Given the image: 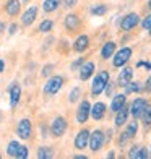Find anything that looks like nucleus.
I'll list each match as a JSON object with an SVG mask.
<instances>
[{
  "label": "nucleus",
  "mask_w": 151,
  "mask_h": 159,
  "mask_svg": "<svg viewBox=\"0 0 151 159\" xmlns=\"http://www.w3.org/2000/svg\"><path fill=\"white\" fill-rule=\"evenodd\" d=\"M136 132H138V120H132L130 124H127L125 127V133L128 135V138H133V136L136 135Z\"/></svg>",
  "instance_id": "24"
},
{
  "label": "nucleus",
  "mask_w": 151,
  "mask_h": 159,
  "mask_svg": "<svg viewBox=\"0 0 151 159\" xmlns=\"http://www.w3.org/2000/svg\"><path fill=\"white\" fill-rule=\"evenodd\" d=\"M63 83H65L63 76H59V75L50 76V78L47 80V83L44 84V93H46L47 96H54V94H57V93L62 89Z\"/></svg>",
  "instance_id": "4"
},
{
  "label": "nucleus",
  "mask_w": 151,
  "mask_h": 159,
  "mask_svg": "<svg viewBox=\"0 0 151 159\" xmlns=\"http://www.w3.org/2000/svg\"><path fill=\"white\" fill-rule=\"evenodd\" d=\"M132 47H122L120 50H117L112 57V65L116 68H122L128 63V60L132 59Z\"/></svg>",
  "instance_id": "3"
},
{
  "label": "nucleus",
  "mask_w": 151,
  "mask_h": 159,
  "mask_svg": "<svg viewBox=\"0 0 151 159\" xmlns=\"http://www.w3.org/2000/svg\"><path fill=\"white\" fill-rule=\"evenodd\" d=\"M106 111H107V107H106L104 102H101V101L96 102V104H93L91 106V117H93V120H96V122L103 120L104 115H106Z\"/></svg>",
  "instance_id": "15"
},
{
  "label": "nucleus",
  "mask_w": 151,
  "mask_h": 159,
  "mask_svg": "<svg viewBox=\"0 0 151 159\" xmlns=\"http://www.w3.org/2000/svg\"><path fill=\"white\" fill-rule=\"evenodd\" d=\"M133 78V68L130 67H122V71L119 73V78H117V86L120 88H125V86L132 81Z\"/></svg>",
  "instance_id": "13"
},
{
  "label": "nucleus",
  "mask_w": 151,
  "mask_h": 159,
  "mask_svg": "<svg viewBox=\"0 0 151 159\" xmlns=\"http://www.w3.org/2000/svg\"><path fill=\"white\" fill-rule=\"evenodd\" d=\"M3 28H5V26H3V23H0V33L3 31Z\"/></svg>",
  "instance_id": "48"
},
{
  "label": "nucleus",
  "mask_w": 151,
  "mask_h": 159,
  "mask_svg": "<svg viewBox=\"0 0 151 159\" xmlns=\"http://www.w3.org/2000/svg\"><path fill=\"white\" fill-rule=\"evenodd\" d=\"M80 96H81V89L78 88V86H75V88L70 91V94H68V101L70 102H76V101L80 99Z\"/></svg>",
  "instance_id": "30"
},
{
  "label": "nucleus",
  "mask_w": 151,
  "mask_h": 159,
  "mask_svg": "<svg viewBox=\"0 0 151 159\" xmlns=\"http://www.w3.org/2000/svg\"><path fill=\"white\" fill-rule=\"evenodd\" d=\"M21 2H28V0H21Z\"/></svg>",
  "instance_id": "51"
},
{
  "label": "nucleus",
  "mask_w": 151,
  "mask_h": 159,
  "mask_svg": "<svg viewBox=\"0 0 151 159\" xmlns=\"http://www.w3.org/2000/svg\"><path fill=\"white\" fill-rule=\"evenodd\" d=\"M16 30H18V25H10L8 33H10V34H15V33H16Z\"/></svg>",
  "instance_id": "41"
},
{
  "label": "nucleus",
  "mask_w": 151,
  "mask_h": 159,
  "mask_svg": "<svg viewBox=\"0 0 151 159\" xmlns=\"http://www.w3.org/2000/svg\"><path fill=\"white\" fill-rule=\"evenodd\" d=\"M3 68H5V62H3V60H0V73L3 71Z\"/></svg>",
  "instance_id": "43"
},
{
  "label": "nucleus",
  "mask_w": 151,
  "mask_h": 159,
  "mask_svg": "<svg viewBox=\"0 0 151 159\" xmlns=\"http://www.w3.org/2000/svg\"><path fill=\"white\" fill-rule=\"evenodd\" d=\"M76 3H78V0H63V7L65 8H73V7H76Z\"/></svg>",
  "instance_id": "36"
},
{
  "label": "nucleus",
  "mask_w": 151,
  "mask_h": 159,
  "mask_svg": "<svg viewBox=\"0 0 151 159\" xmlns=\"http://www.w3.org/2000/svg\"><path fill=\"white\" fill-rule=\"evenodd\" d=\"M146 157H149V151H148V148L140 146V151H138V159H146Z\"/></svg>",
  "instance_id": "33"
},
{
  "label": "nucleus",
  "mask_w": 151,
  "mask_h": 159,
  "mask_svg": "<svg viewBox=\"0 0 151 159\" xmlns=\"http://www.w3.org/2000/svg\"><path fill=\"white\" fill-rule=\"evenodd\" d=\"M78 71H80V80L81 81H86V80H89L93 75H94L96 65H94V62H91V60H85Z\"/></svg>",
  "instance_id": "11"
},
{
  "label": "nucleus",
  "mask_w": 151,
  "mask_h": 159,
  "mask_svg": "<svg viewBox=\"0 0 151 159\" xmlns=\"http://www.w3.org/2000/svg\"><path fill=\"white\" fill-rule=\"evenodd\" d=\"M20 146H21V144H20L16 140L10 141V143H8V146H7V154H8V156H11V157H16Z\"/></svg>",
  "instance_id": "26"
},
{
  "label": "nucleus",
  "mask_w": 151,
  "mask_h": 159,
  "mask_svg": "<svg viewBox=\"0 0 151 159\" xmlns=\"http://www.w3.org/2000/svg\"><path fill=\"white\" fill-rule=\"evenodd\" d=\"M0 122H2V114H0Z\"/></svg>",
  "instance_id": "50"
},
{
  "label": "nucleus",
  "mask_w": 151,
  "mask_h": 159,
  "mask_svg": "<svg viewBox=\"0 0 151 159\" xmlns=\"http://www.w3.org/2000/svg\"><path fill=\"white\" fill-rule=\"evenodd\" d=\"M8 93H10V104H11V107H15L20 102V98H21V88H20V84L18 83H11Z\"/></svg>",
  "instance_id": "19"
},
{
  "label": "nucleus",
  "mask_w": 151,
  "mask_h": 159,
  "mask_svg": "<svg viewBox=\"0 0 151 159\" xmlns=\"http://www.w3.org/2000/svg\"><path fill=\"white\" fill-rule=\"evenodd\" d=\"M146 7H148V10L151 11V0H148V2H146Z\"/></svg>",
  "instance_id": "45"
},
{
  "label": "nucleus",
  "mask_w": 151,
  "mask_h": 159,
  "mask_svg": "<svg viewBox=\"0 0 151 159\" xmlns=\"http://www.w3.org/2000/svg\"><path fill=\"white\" fill-rule=\"evenodd\" d=\"M60 3H62V0H44L42 2V10L46 13H52L59 8Z\"/></svg>",
  "instance_id": "22"
},
{
  "label": "nucleus",
  "mask_w": 151,
  "mask_h": 159,
  "mask_svg": "<svg viewBox=\"0 0 151 159\" xmlns=\"http://www.w3.org/2000/svg\"><path fill=\"white\" fill-rule=\"evenodd\" d=\"M145 68H146L148 71L151 70V62H146V63H145Z\"/></svg>",
  "instance_id": "44"
},
{
  "label": "nucleus",
  "mask_w": 151,
  "mask_h": 159,
  "mask_svg": "<svg viewBox=\"0 0 151 159\" xmlns=\"http://www.w3.org/2000/svg\"><path fill=\"white\" fill-rule=\"evenodd\" d=\"M0 157H2V154H0Z\"/></svg>",
  "instance_id": "53"
},
{
  "label": "nucleus",
  "mask_w": 151,
  "mask_h": 159,
  "mask_svg": "<svg viewBox=\"0 0 151 159\" xmlns=\"http://www.w3.org/2000/svg\"><path fill=\"white\" fill-rule=\"evenodd\" d=\"M148 101L145 99V98H136L133 102L130 104V115L133 119H141V115H143V112H145V109L148 107Z\"/></svg>",
  "instance_id": "7"
},
{
  "label": "nucleus",
  "mask_w": 151,
  "mask_h": 159,
  "mask_svg": "<svg viewBox=\"0 0 151 159\" xmlns=\"http://www.w3.org/2000/svg\"><path fill=\"white\" fill-rule=\"evenodd\" d=\"M28 146H20V149H18V154H16V157L18 159H26L28 157Z\"/></svg>",
  "instance_id": "32"
},
{
  "label": "nucleus",
  "mask_w": 151,
  "mask_h": 159,
  "mask_svg": "<svg viewBox=\"0 0 151 159\" xmlns=\"http://www.w3.org/2000/svg\"><path fill=\"white\" fill-rule=\"evenodd\" d=\"M111 81V75L107 70H101L98 71V73L94 75V78H93V83H91V94L93 96H99L103 94V93L106 91V86L107 83Z\"/></svg>",
  "instance_id": "1"
},
{
  "label": "nucleus",
  "mask_w": 151,
  "mask_h": 159,
  "mask_svg": "<svg viewBox=\"0 0 151 159\" xmlns=\"http://www.w3.org/2000/svg\"><path fill=\"white\" fill-rule=\"evenodd\" d=\"M31 132H33V125L30 119H21L18 122L16 127V135L20 136L21 140H30L31 138Z\"/></svg>",
  "instance_id": "9"
},
{
  "label": "nucleus",
  "mask_w": 151,
  "mask_h": 159,
  "mask_svg": "<svg viewBox=\"0 0 151 159\" xmlns=\"http://www.w3.org/2000/svg\"><path fill=\"white\" fill-rule=\"evenodd\" d=\"M127 104V94L125 93H120V94H116L112 98V101H111V112H114L116 114L119 109H122Z\"/></svg>",
  "instance_id": "17"
},
{
  "label": "nucleus",
  "mask_w": 151,
  "mask_h": 159,
  "mask_svg": "<svg viewBox=\"0 0 151 159\" xmlns=\"http://www.w3.org/2000/svg\"><path fill=\"white\" fill-rule=\"evenodd\" d=\"M124 89H125V94L128 96V94H132V93H140V91H143V89H145V86H141V83H138V81H130Z\"/></svg>",
  "instance_id": "23"
},
{
  "label": "nucleus",
  "mask_w": 151,
  "mask_h": 159,
  "mask_svg": "<svg viewBox=\"0 0 151 159\" xmlns=\"http://www.w3.org/2000/svg\"><path fill=\"white\" fill-rule=\"evenodd\" d=\"M21 10V3L20 0H8V2L5 3V11L8 13L10 16H16Z\"/></svg>",
  "instance_id": "21"
},
{
  "label": "nucleus",
  "mask_w": 151,
  "mask_h": 159,
  "mask_svg": "<svg viewBox=\"0 0 151 159\" xmlns=\"http://www.w3.org/2000/svg\"><path fill=\"white\" fill-rule=\"evenodd\" d=\"M149 157H151V151H149Z\"/></svg>",
  "instance_id": "52"
},
{
  "label": "nucleus",
  "mask_w": 151,
  "mask_h": 159,
  "mask_svg": "<svg viewBox=\"0 0 151 159\" xmlns=\"http://www.w3.org/2000/svg\"><path fill=\"white\" fill-rule=\"evenodd\" d=\"M140 120L143 122V125H145V127H151V104H148V107L145 109V112H143Z\"/></svg>",
  "instance_id": "27"
},
{
  "label": "nucleus",
  "mask_w": 151,
  "mask_h": 159,
  "mask_svg": "<svg viewBox=\"0 0 151 159\" xmlns=\"http://www.w3.org/2000/svg\"><path fill=\"white\" fill-rule=\"evenodd\" d=\"M145 60H140V62H136V67H145Z\"/></svg>",
  "instance_id": "42"
},
{
  "label": "nucleus",
  "mask_w": 151,
  "mask_h": 159,
  "mask_svg": "<svg viewBox=\"0 0 151 159\" xmlns=\"http://www.w3.org/2000/svg\"><path fill=\"white\" fill-rule=\"evenodd\" d=\"M54 153H52V148H46V146H42L38 149V157L39 159H49V157H52Z\"/></svg>",
  "instance_id": "28"
},
{
  "label": "nucleus",
  "mask_w": 151,
  "mask_h": 159,
  "mask_svg": "<svg viewBox=\"0 0 151 159\" xmlns=\"http://www.w3.org/2000/svg\"><path fill=\"white\" fill-rule=\"evenodd\" d=\"M36 16H38V7L31 5L30 8L23 13V16H21V25H23V26H31L34 23Z\"/></svg>",
  "instance_id": "14"
},
{
  "label": "nucleus",
  "mask_w": 151,
  "mask_h": 159,
  "mask_svg": "<svg viewBox=\"0 0 151 159\" xmlns=\"http://www.w3.org/2000/svg\"><path fill=\"white\" fill-rule=\"evenodd\" d=\"M145 91L146 93H151V75L146 78V81H145Z\"/></svg>",
  "instance_id": "40"
},
{
  "label": "nucleus",
  "mask_w": 151,
  "mask_h": 159,
  "mask_svg": "<svg viewBox=\"0 0 151 159\" xmlns=\"http://www.w3.org/2000/svg\"><path fill=\"white\" fill-rule=\"evenodd\" d=\"M107 5H104V3H101V5H93L91 7V15H94V16H103V15H106L107 13Z\"/></svg>",
  "instance_id": "25"
},
{
  "label": "nucleus",
  "mask_w": 151,
  "mask_h": 159,
  "mask_svg": "<svg viewBox=\"0 0 151 159\" xmlns=\"http://www.w3.org/2000/svg\"><path fill=\"white\" fill-rule=\"evenodd\" d=\"M138 151H140V146H132V149L128 151V157L130 159H138Z\"/></svg>",
  "instance_id": "34"
},
{
  "label": "nucleus",
  "mask_w": 151,
  "mask_h": 159,
  "mask_svg": "<svg viewBox=\"0 0 151 159\" xmlns=\"http://www.w3.org/2000/svg\"><path fill=\"white\" fill-rule=\"evenodd\" d=\"M104 141H106V133L103 130H94V132H91L89 135V149L93 153H98V151L104 146Z\"/></svg>",
  "instance_id": "6"
},
{
  "label": "nucleus",
  "mask_w": 151,
  "mask_h": 159,
  "mask_svg": "<svg viewBox=\"0 0 151 159\" xmlns=\"http://www.w3.org/2000/svg\"><path fill=\"white\" fill-rule=\"evenodd\" d=\"M89 135H91V132H89L88 128L80 130V132H78V135L75 136V141H73L75 148H76V149H85V148L89 144Z\"/></svg>",
  "instance_id": "10"
},
{
  "label": "nucleus",
  "mask_w": 151,
  "mask_h": 159,
  "mask_svg": "<svg viewBox=\"0 0 151 159\" xmlns=\"http://www.w3.org/2000/svg\"><path fill=\"white\" fill-rule=\"evenodd\" d=\"M116 47H117L116 42L107 41L106 44H104L103 47H101V52H99L101 59H103V60H109V59H112L114 54H116Z\"/></svg>",
  "instance_id": "16"
},
{
  "label": "nucleus",
  "mask_w": 151,
  "mask_h": 159,
  "mask_svg": "<svg viewBox=\"0 0 151 159\" xmlns=\"http://www.w3.org/2000/svg\"><path fill=\"white\" fill-rule=\"evenodd\" d=\"M83 62H85V59H83V57H80V59H78L76 62L71 63V70H78V68H80L81 65H83Z\"/></svg>",
  "instance_id": "38"
},
{
  "label": "nucleus",
  "mask_w": 151,
  "mask_h": 159,
  "mask_svg": "<svg viewBox=\"0 0 151 159\" xmlns=\"http://www.w3.org/2000/svg\"><path fill=\"white\" fill-rule=\"evenodd\" d=\"M89 47V38L86 34H81V36H78L76 41L73 42V50L75 52H85L86 49Z\"/></svg>",
  "instance_id": "18"
},
{
  "label": "nucleus",
  "mask_w": 151,
  "mask_h": 159,
  "mask_svg": "<svg viewBox=\"0 0 151 159\" xmlns=\"http://www.w3.org/2000/svg\"><path fill=\"white\" fill-rule=\"evenodd\" d=\"M128 140H130V138H128V135H127V133L124 132V133L120 135V138H119V141H117V143H119V146H120V148H124V146H125V143H127Z\"/></svg>",
  "instance_id": "35"
},
{
  "label": "nucleus",
  "mask_w": 151,
  "mask_h": 159,
  "mask_svg": "<svg viewBox=\"0 0 151 159\" xmlns=\"http://www.w3.org/2000/svg\"><path fill=\"white\" fill-rule=\"evenodd\" d=\"M67 128H68V122L65 117H55L52 124H50V133H52L54 138H60L67 132Z\"/></svg>",
  "instance_id": "5"
},
{
  "label": "nucleus",
  "mask_w": 151,
  "mask_h": 159,
  "mask_svg": "<svg viewBox=\"0 0 151 159\" xmlns=\"http://www.w3.org/2000/svg\"><path fill=\"white\" fill-rule=\"evenodd\" d=\"M52 68H54V65H46V67L42 68V76H47V75H50V71H52Z\"/></svg>",
  "instance_id": "39"
},
{
  "label": "nucleus",
  "mask_w": 151,
  "mask_h": 159,
  "mask_svg": "<svg viewBox=\"0 0 151 159\" xmlns=\"http://www.w3.org/2000/svg\"><path fill=\"white\" fill-rule=\"evenodd\" d=\"M54 28V21L52 20H44L39 25V33H50Z\"/></svg>",
  "instance_id": "29"
},
{
  "label": "nucleus",
  "mask_w": 151,
  "mask_h": 159,
  "mask_svg": "<svg viewBox=\"0 0 151 159\" xmlns=\"http://www.w3.org/2000/svg\"><path fill=\"white\" fill-rule=\"evenodd\" d=\"M148 31H149V33H148V34H149V38H151V28H149V30H148Z\"/></svg>",
  "instance_id": "49"
},
{
  "label": "nucleus",
  "mask_w": 151,
  "mask_h": 159,
  "mask_svg": "<svg viewBox=\"0 0 151 159\" xmlns=\"http://www.w3.org/2000/svg\"><path fill=\"white\" fill-rule=\"evenodd\" d=\"M128 115H130V107H127V106H124L122 109H119L116 112V117H114V125H116V128H122L124 125H127Z\"/></svg>",
  "instance_id": "12"
},
{
  "label": "nucleus",
  "mask_w": 151,
  "mask_h": 159,
  "mask_svg": "<svg viewBox=\"0 0 151 159\" xmlns=\"http://www.w3.org/2000/svg\"><path fill=\"white\" fill-rule=\"evenodd\" d=\"M114 156H116V153H114V151H111V153L107 154V157H114Z\"/></svg>",
  "instance_id": "47"
},
{
  "label": "nucleus",
  "mask_w": 151,
  "mask_h": 159,
  "mask_svg": "<svg viewBox=\"0 0 151 159\" xmlns=\"http://www.w3.org/2000/svg\"><path fill=\"white\" fill-rule=\"evenodd\" d=\"M91 117V104L88 99H83L80 106H78V111H76V122L78 124H86L88 119Z\"/></svg>",
  "instance_id": "8"
},
{
  "label": "nucleus",
  "mask_w": 151,
  "mask_h": 159,
  "mask_svg": "<svg viewBox=\"0 0 151 159\" xmlns=\"http://www.w3.org/2000/svg\"><path fill=\"white\" fill-rule=\"evenodd\" d=\"M114 84H116V83H111V81L107 83V86H106V91H104L107 96H112V93H114V88H116V86H114Z\"/></svg>",
  "instance_id": "37"
},
{
  "label": "nucleus",
  "mask_w": 151,
  "mask_h": 159,
  "mask_svg": "<svg viewBox=\"0 0 151 159\" xmlns=\"http://www.w3.org/2000/svg\"><path fill=\"white\" fill-rule=\"evenodd\" d=\"M63 23H65V28H67L68 31H76L78 28H80V18H78V15H73V13H70V15L65 16Z\"/></svg>",
  "instance_id": "20"
},
{
  "label": "nucleus",
  "mask_w": 151,
  "mask_h": 159,
  "mask_svg": "<svg viewBox=\"0 0 151 159\" xmlns=\"http://www.w3.org/2000/svg\"><path fill=\"white\" fill-rule=\"evenodd\" d=\"M75 157H78V159H86V156H85V154H78V156H75Z\"/></svg>",
  "instance_id": "46"
},
{
  "label": "nucleus",
  "mask_w": 151,
  "mask_h": 159,
  "mask_svg": "<svg viewBox=\"0 0 151 159\" xmlns=\"http://www.w3.org/2000/svg\"><path fill=\"white\" fill-rule=\"evenodd\" d=\"M140 23H141V18H140L138 13L130 11V13H127L125 16H122L120 23H119V26H120V30L124 31V33H128V31L135 30V28L138 26Z\"/></svg>",
  "instance_id": "2"
},
{
  "label": "nucleus",
  "mask_w": 151,
  "mask_h": 159,
  "mask_svg": "<svg viewBox=\"0 0 151 159\" xmlns=\"http://www.w3.org/2000/svg\"><path fill=\"white\" fill-rule=\"evenodd\" d=\"M141 28H143V30H146V31L151 28V11H149V15H146L145 18L141 20Z\"/></svg>",
  "instance_id": "31"
}]
</instances>
